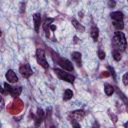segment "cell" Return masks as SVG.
Segmentation results:
<instances>
[{"label":"cell","mask_w":128,"mask_h":128,"mask_svg":"<svg viewBox=\"0 0 128 128\" xmlns=\"http://www.w3.org/2000/svg\"><path fill=\"white\" fill-rule=\"evenodd\" d=\"M112 56H113L114 60H116V61H120L121 60V52L118 51V50H116V49H113Z\"/></svg>","instance_id":"cell-20"},{"label":"cell","mask_w":128,"mask_h":128,"mask_svg":"<svg viewBox=\"0 0 128 128\" xmlns=\"http://www.w3.org/2000/svg\"><path fill=\"white\" fill-rule=\"evenodd\" d=\"M55 72V74L58 76L59 79L63 80V81H66V82H69V83H73L74 80H75V76L68 73V72H65L64 70L62 69H59V68H54L53 70Z\"/></svg>","instance_id":"cell-2"},{"label":"cell","mask_w":128,"mask_h":128,"mask_svg":"<svg viewBox=\"0 0 128 128\" xmlns=\"http://www.w3.org/2000/svg\"><path fill=\"white\" fill-rule=\"evenodd\" d=\"M72 97H73V92H72V90H70V89H66L65 92H64V95H63V99H64V101H68V100H70Z\"/></svg>","instance_id":"cell-18"},{"label":"cell","mask_w":128,"mask_h":128,"mask_svg":"<svg viewBox=\"0 0 128 128\" xmlns=\"http://www.w3.org/2000/svg\"><path fill=\"white\" fill-rule=\"evenodd\" d=\"M124 127H126V128H128V122H126V123L124 124Z\"/></svg>","instance_id":"cell-29"},{"label":"cell","mask_w":128,"mask_h":128,"mask_svg":"<svg viewBox=\"0 0 128 128\" xmlns=\"http://www.w3.org/2000/svg\"><path fill=\"white\" fill-rule=\"evenodd\" d=\"M84 116H85L84 110H75L69 114V117L72 118V121H79V120L83 119Z\"/></svg>","instance_id":"cell-8"},{"label":"cell","mask_w":128,"mask_h":128,"mask_svg":"<svg viewBox=\"0 0 128 128\" xmlns=\"http://www.w3.org/2000/svg\"><path fill=\"white\" fill-rule=\"evenodd\" d=\"M4 107V100L2 99V101H1V108H3Z\"/></svg>","instance_id":"cell-28"},{"label":"cell","mask_w":128,"mask_h":128,"mask_svg":"<svg viewBox=\"0 0 128 128\" xmlns=\"http://www.w3.org/2000/svg\"><path fill=\"white\" fill-rule=\"evenodd\" d=\"M127 1H128V0H127Z\"/></svg>","instance_id":"cell-30"},{"label":"cell","mask_w":128,"mask_h":128,"mask_svg":"<svg viewBox=\"0 0 128 128\" xmlns=\"http://www.w3.org/2000/svg\"><path fill=\"white\" fill-rule=\"evenodd\" d=\"M110 17L113 21H123V18H124V15L122 12L120 11H115V12H112L110 14Z\"/></svg>","instance_id":"cell-13"},{"label":"cell","mask_w":128,"mask_h":128,"mask_svg":"<svg viewBox=\"0 0 128 128\" xmlns=\"http://www.w3.org/2000/svg\"><path fill=\"white\" fill-rule=\"evenodd\" d=\"M71 56H72V59L76 62V64L79 66V67H81V65H82V61H81V53L80 52H73L72 54H71Z\"/></svg>","instance_id":"cell-15"},{"label":"cell","mask_w":128,"mask_h":128,"mask_svg":"<svg viewBox=\"0 0 128 128\" xmlns=\"http://www.w3.org/2000/svg\"><path fill=\"white\" fill-rule=\"evenodd\" d=\"M110 76V73H108V72H103L102 74H101V77H109Z\"/></svg>","instance_id":"cell-26"},{"label":"cell","mask_w":128,"mask_h":128,"mask_svg":"<svg viewBox=\"0 0 128 128\" xmlns=\"http://www.w3.org/2000/svg\"><path fill=\"white\" fill-rule=\"evenodd\" d=\"M6 79L10 83H16L18 81V77H17L16 73L13 70H11V69L7 71V73H6Z\"/></svg>","instance_id":"cell-11"},{"label":"cell","mask_w":128,"mask_h":128,"mask_svg":"<svg viewBox=\"0 0 128 128\" xmlns=\"http://www.w3.org/2000/svg\"><path fill=\"white\" fill-rule=\"evenodd\" d=\"M71 23H72V25H73L78 31H80V32H84V31H85V28H84V27H83V26H82L76 19L72 18V19H71Z\"/></svg>","instance_id":"cell-16"},{"label":"cell","mask_w":128,"mask_h":128,"mask_svg":"<svg viewBox=\"0 0 128 128\" xmlns=\"http://www.w3.org/2000/svg\"><path fill=\"white\" fill-rule=\"evenodd\" d=\"M113 26L115 27L116 30L120 31L124 28V23H123V21H113Z\"/></svg>","instance_id":"cell-19"},{"label":"cell","mask_w":128,"mask_h":128,"mask_svg":"<svg viewBox=\"0 0 128 128\" xmlns=\"http://www.w3.org/2000/svg\"><path fill=\"white\" fill-rule=\"evenodd\" d=\"M56 62H57V64H58L61 68H63V69L66 70V71H73V70H74V67H73L72 63H71L68 59H66V58H62V57H59V56L57 55V60H56Z\"/></svg>","instance_id":"cell-4"},{"label":"cell","mask_w":128,"mask_h":128,"mask_svg":"<svg viewBox=\"0 0 128 128\" xmlns=\"http://www.w3.org/2000/svg\"><path fill=\"white\" fill-rule=\"evenodd\" d=\"M122 81H123V84H124V85H128V72L123 75Z\"/></svg>","instance_id":"cell-21"},{"label":"cell","mask_w":128,"mask_h":128,"mask_svg":"<svg viewBox=\"0 0 128 128\" xmlns=\"http://www.w3.org/2000/svg\"><path fill=\"white\" fill-rule=\"evenodd\" d=\"M108 5H109V7H110V8H113V7H115L116 3H115V1H114V0H109Z\"/></svg>","instance_id":"cell-25"},{"label":"cell","mask_w":128,"mask_h":128,"mask_svg":"<svg viewBox=\"0 0 128 128\" xmlns=\"http://www.w3.org/2000/svg\"><path fill=\"white\" fill-rule=\"evenodd\" d=\"M36 60H37V63L43 67L44 69H48L49 68V64L46 60V56H45V53L43 51V49H37L36 51Z\"/></svg>","instance_id":"cell-3"},{"label":"cell","mask_w":128,"mask_h":128,"mask_svg":"<svg viewBox=\"0 0 128 128\" xmlns=\"http://www.w3.org/2000/svg\"><path fill=\"white\" fill-rule=\"evenodd\" d=\"M33 21H34V29L36 32H39L40 24H41V15L40 13H36L33 15Z\"/></svg>","instance_id":"cell-12"},{"label":"cell","mask_w":128,"mask_h":128,"mask_svg":"<svg viewBox=\"0 0 128 128\" xmlns=\"http://www.w3.org/2000/svg\"><path fill=\"white\" fill-rule=\"evenodd\" d=\"M117 92H118V94H119V95H121V98H122V99L124 100V102H125V104H126V105L128 106V99H127V98L125 97V95H124L123 93H121V92H120L119 90H117Z\"/></svg>","instance_id":"cell-23"},{"label":"cell","mask_w":128,"mask_h":128,"mask_svg":"<svg viewBox=\"0 0 128 128\" xmlns=\"http://www.w3.org/2000/svg\"><path fill=\"white\" fill-rule=\"evenodd\" d=\"M34 119H35V126H40V124L44 120V112L41 108H39L37 110V113H36V116Z\"/></svg>","instance_id":"cell-10"},{"label":"cell","mask_w":128,"mask_h":128,"mask_svg":"<svg viewBox=\"0 0 128 128\" xmlns=\"http://www.w3.org/2000/svg\"><path fill=\"white\" fill-rule=\"evenodd\" d=\"M112 45H113V49H116L120 52L126 50L127 41H126V38H125V35L123 32L116 31L114 33V36L112 39Z\"/></svg>","instance_id":"cell-1"},{"label":"cell","mask_w":128,"mask_h":128,"mask_svg":"<svg viewBox=\"0 0 128 128\" xmlns=\"http://www.w3.org/2000/svg\"><path fill=\"white\" fill-rule=\"evenodd\" d=\"M4 89L6 90V93H9L14 98H17L22 92V87H12L8 83H4Z\"/></svg>","instance_id":"cell-5"},{"label":"cell","mask_w":128,"mask_h":128,"mask_svg":"<svg viewBox=\"0 0 128 128\" xmlns=\"http://www.w3.org/2000/svg\"><path fill=\"white\" fill-rule=\"evenodd\" d=\"M55 19L54 18H49V17H45V19H44V22H43V29H44V31H45V36L48 38L49 37V28H50V26H51V23L54 21Z\"/></svg>","instance_id":"cell-9"},{"label":"cell","mask_w":128,"mask_h":128,"mask_svg":"<svg viewBox=\"0 0 128 128\" xmlns=\"http://www.w3.org/2000/svg\"><path fill=\"white\" fill-rule=\"evenodd\" d=\"M104 91H105V94L107 96H111L114 92V87L110 84H105L104 85Z\"/></svg>","instance_id":"cell-17"},{"label":"cell","mask_w":128,"mask_h":128,"mask_svg":"<svg viewBox=\"0 0 128 128\" xmlns=\"http://www.w3.org/2000/svg\"><path fill=\"white\" fill-rule=\"evenodd\" d=\"M50 29H51L52 31H55V30H56V26H55V25H51V26H50Z\"/></svg>","instance_id":"cell-27"},{"label":"cell","mask_w":128,"mask_h":128,"mask_svg":"<svg viewBox=\"0 0 128 128\" xmlns=\"http://www.w3.org/2000/svg\"><path fill=\"white\" fill-rule=\"evenodd\" d=\"M108 70L110 71V74L113 76V79L116 80V75H115V72H114V69L111 67V66H108Z\"/></svg>","instance_id":"cell-24"},{"label":"cell","mask_w":128,"mask_h":128,"mask_svg":"<svg viewBox=\"0 0 128 128\" xmlns=\"http://www.w3.org/2000/svg\"><path fill=\"white\" fill-rule=\"evenodd\" d=\"M19 72L20 74L24 77V78H29L31 75H32V69L30 67V65L28 63H25V64H22L20 67H19Z\"/></svg>","instance_id":"cell-7"},{"label":"cell","mask_w":128,"mask_h":128,"mask_svg":"<svg viewBox=\"0 0 128 128\" xmlns=\"http://www.w3.org/2000/svg\"><path fill=\"white\" fill-rule=\"evenodd\" d=\"M98 57H99L100 60H103V59L105 58V52L102 51V50H99V51H98Z\"/></svg>","instance_id":"cell-22"},{"label":"cell","mask_w":128,"mask_h":128,"mask_svg":"<svg viewBox=\"0 0 128 128\" xmlns=\"http://www.w3.org/2000/svg\"><path fill=\"white\" fill-rule=\"evenodd\" d=\"M90 35H91L93 41L96 42L98 40V37H99V29H98V27H96L95 25H93L91 27V30H90Z\"/></svg>","instance_id":"cell-14"},{"label":"cell","mask_w":128,"mask_h":128,"mask_svg":"<svg viewBox=\"0 0 128 128\" xmlns=\"http://www.w3.org/2000/svg\"><path fill=\"white\" fill-rule=\"evenodd\" d=\"M22 108H23L22 101L19 100V99H16L11 104V106L8 108V110H9V113H11V114H17V113H19L22 110Z\"/></svg>","instance_id":"cell-6"}]
</instances>
